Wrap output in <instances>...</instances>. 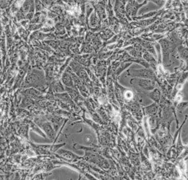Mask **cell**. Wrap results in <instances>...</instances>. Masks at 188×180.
Wrapping results in <instances>:
<instances>
[{"label": "cell", "mask_w": 188, "mask_h": 180, "mask_svg": "<svg viewBox=\"0 0 188 180\" xmlns=\"http://www.w3.org/2000/svg\"><path fill=\"white\" fill-rule=\"evenodd\" d=\"M86 140L87 142H88V143L91 142L92 141L90 137H86Z\"/></svg>", "instance_id": "1"}]
</instances>
